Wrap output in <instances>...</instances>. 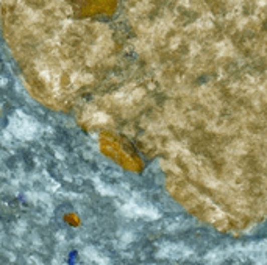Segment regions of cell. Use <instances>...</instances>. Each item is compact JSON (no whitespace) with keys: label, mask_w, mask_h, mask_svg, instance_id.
Instances as JSON below:
<instances>
[{"label":"cell","mask_w":267,"mask_h":265,"mask_svg":"<svg viewBox=\"0 0 267 265\" xmlns=\"http://www.w3.org/2000/svg\"><path fill=\"white\" fill-rule=\"evenodd\" d=\"M166 0H0L8 50L33 99L52 109H95L109 120L123 108L163 100V134L209 114L234 94L217 83L230 66V38L255 22L150 13Z\"/></svg>","instance_id":"cell-1"}]
</instances>
